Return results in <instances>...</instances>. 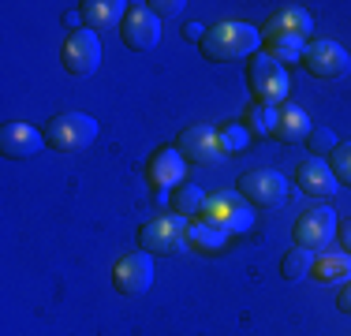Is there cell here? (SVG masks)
Segmentation results:
<instances>
[{
	"mask_svg": "<svg viewBox=\"0 0 351 336\" xmlns=\"http://www.w3.org/2000/svg\"><path fill=\"white\" fill-rule=\"evenodd\" d=\"M258 45H262V30H254L250 23H217L202 38V56L210 64H228L254 56Z\"/></svg>",
	"mask_w": 351,
	"mask_h": 336,
	"instance_id": "cell-1",
	"label": "cell"
},
{
	"mask_svg": "<svg viewBox=\"0 0 351 336\" xmlns=\"http://www.w3.org/2000/svg\"><path fill=\"white\" fill-rule=\"evenodd\" d=\"M187 235L198 243V247H210V250H217L224 239H228V232L217 228V224H210V221H202V224H195V228H187Z\"/></svg>",
	"mask_w": 351,
	"mask_h": 336,
	"instance_id": "cell-22",
	"label": "cell"
},
{
	"mask_svg": "<svg viewBox=\"0 0 351 336\" xmlns=\"http://www.w3.org/2000/svg\"><path fill=\"white\" fill-rule=\"evenodd\" d=\"M247 82H250V90H254L258 105H269V108L284 105L288 86H291L284 64H277L273 56H265V53H254V56H250V64H247Z\"/></svg>",
	"mask_w": 351,
	"mask_h": 336,
	"instance_id": "cell-4",
	"label": "cell"
},
{
	"mask_svg": "<svg viewBox=\"0 0 351 336\" xmlns=\"http://www.w3.org/2000/svg\"><path fill=\"white\" fill-rule=\"evenodd\" d=\"M303 41H265V49L262 53L265 56H273L277 64H284V60H295V56H303Z\"/></svg>",
	"mask_w": 351,
	"mask_h": 336,
	"instance_id": "cell-25",
	"label": "cell"
},
{
	"mask_svg": "<svg viewBox=\"0 0 351 336\" xmlns=\"http://www.w3.org/2000/svg\"><path fill=\"white\" fill-rule=\"evenodd\" d=\"M295 183H299V187H303L311 198H329V195H337V176H332V168L325 165L322 157H306V161H299Z\"/></svg>",
	"mask_w": 351,
	"mask_h": 336,
	"instance_id": "cell-14",
	"label": "cell"
},
{
	"mask_svg": "<svg viewBox=\"0 0 351 336\" xmlns=\"http://www.w3.org/2000/svg\"><path fill=\"white\" fill-rule=\"evenodd\" d=\"M112 284L120 296H142V291H149V284H154V258L146 250L123 254L112 265Z\"/></svg>",
	"mask_w": 351,
	"mask_h": 336,
	"instance_id": "cell-11",
	"label": "cell"
},
{
	"mask_svg": "<svg viewBox=\"0 0 351 336\" xmlns=\"http://www.w3.org/2000/svg\"><path fill=\"white\" fill-rule=\"evenodd\" d=\"M337 307L344 310V314H351V280L344 284V288H340V296H337Z\"/></svg>",
	"mask_w": 351,
	"mask_h": 336,
	"instance_id": "cell-28",
	"label": "cell"
},
{
	"mask_svg": "<svg viewBox=\"0 0 351 336\" xmlns=\"http://www.w3.org/2000/svg\"><path fill=\"white\" fill-rule=\"evenodd\" d=\"M303 67L314 75V79H340V75L351 67V56L348 49L340 45V41H311V45L303 49Z\"/></svg>",
	"mask_w": 351,
	"mask_h": 336,
	"instance_id": "cell-8",
	"label": "cell"
},
{
	"mask_svg": "<svg viewBox=\"0 0 351 336\" xmlns=\"http://www.w3.org/2000/svg\"><path fill=\"white\" fill-rule=\"evenodd\" d=\"M247 123H250V131H254V134H273V123H277V108L254 105V108L247 112Z\"/></svg>",
	"mask_w": 351,
	"mask_h": 336,
	"instance_id": "cell-24",
	"label": "cell"
},
{
	"mask_svg": "<svg viewBox=\"0 0 351 336\" xmlns=\"http://www.w3.org/2000/svg\"><path fill=\"white\" fill-rule=\"evenodd\" d=\"M311 265H314L311 250L291 247L288 254H284V262H280V273H284V280H299V276H306V273H311Z\"/></svg>",
	"mask_w": 351,
	"mask_h": 336,
	"instance_id": "cell-21",
	"label": "cell"
},
{
	"mask_svg": "<svg viewBox=\"0 0 351 336\" xmlns=\"http://www.w3.org/2000/svg\"><path fill=\"white\" fill-rule=\"evenodd\" d=\"M41 146H45V134H41L38 128H30V123H23V120L4 123V128H0V154H4L8 161L34 157Z\"/></svg>",
	"mask_w": 351,
	"mask_h": 336,
	"instance_id": "cell-13",
	"label": "cell"
},
{
	"mask_svg": "<svg viewBox=\"0 0 351 336\" xmlns=\"http://www.w3.org/2000/svg\"><path fill=\"white\" fill-rule=\"evenodd\" d=\"M149 180H154V187H172V183L183 180V161H180V149L165 146L154 154V161H149Z\"/></svg>",
	"mask_w": 351,
	"mask_h": 336,
	"instance_id": "cell-18",
	"label": "cell"
},
{
	"mask_svg": "<svg viewBox=\"0 0 351 336\" xmlns=\"http://www.w3.org/2000/svg\"><path fill=\"white\" fill-rule=\"evenodd\" d=\"M236 191L254 209H277L288 202V180H284L277 168H247L236 180Z\"/></svg>",
	"mask_w": 351,
	"mask_h": 336,
	"instance_id": "cell-3",
	"label": "cell"
},
{
	"mask_svg": "<svg viewBox=\"0 0 351 336\" xmlns=\"http://www.w3.org/2000/svg\"><path fill=\"white\" fill-rule=\"evenodd\" d=\"M60 64L68 75H75V79H90V75L101 67V41H97V34L94 30H71L68 38H64Z\"/></svg>",
	"mask_w": 351,
	"mask_h": 336,
	"instance_id": "cell-5",
	"label": "cell"
},
{
	"mask_svg": "<svg viewBox=\"0 0 351 336\" xmlns=\"http://www.w3.org/2000/svg\"><path fill=\"white\" fill-rule=\"evenodd\" d=\"M332 235H337V213L325 209V206L306 209V213L295 221V228H291V239H295V247H303V250L329 247Z\"/></svg>",
	"mask_w": 351,
	"mask_h": 336,
	"instance_id": "cell-9",
	"label": "cell"
},
{
	"mask_svg": "<svg viewBox=\"0 0 351 336\" xmlns=\"http://www.w3.org/2000/svg\"><path fill=\"white\" fill-rule=\"evenodd\" d=\"M176 149H180V157H187L195 165H221L224 161V139L213 128H206V123L183 128L180 139H176Z\"/></svg>",
	"mask_w": 351,
	"mask_h": 336,
	"instance_id": "cell-7",
	"label": "cell"
},
{
	"mask_svg": "<svg viewBox=\"0 0 351 336\" xmlns=\"http://www.w3.org/2000/svg\"><path fill=\"white\" fill-rule=\"evenodd\" d=\"M183 34H187L191 41H198V45H202V38H206V30H202V23H187V27H183Z\"/></svg>",
	"mask_w": 351,
	"mask_h": 336,
	"instance_id": "cell-29",
	"label": "cell"
},
{
	"mask_svg": "<svg viewBox=\"0 0 351 336\" xmlns=\"http://www.w3.org/2000/svg\"><path fill=\"white\" fill-rule=\"evenodd\" d=\"M202 221H210V224H217V228H224V232H239V228L250 224V209H243L232 195H217V198H210L202 206Z\"/></svg>",
	"mask_w": 351,
	"mask_h": 336,
	"instance_id": "cell-15",
	"label": "cell"
},
{
	"mask_svg": "<svg viewBox=\"0 0 351 336\" xmlns=\"http://www.w3.org/2000/svg\"><path fill=\"white\" fill-rule=\"evenodd\" d=\"M146 8L157 15V19H161V15H176V12H180V8H183V0H149Z\"/></svg>",
	"mask_w": 351,
	"mask_h": 336,
	"instance_id": "cell-27",
	"label": "cell"
},
{
	"mask_svg": "<svg viewBox=\"0 0 351 336\" xmlns=\"http://www.w3.org/2000/svg\"><path fill=\"white\" fill-rule=\"evenodd\" d=\"M332 161H329V168H332V176H337L344 187H351V142H340L337 149H332Z\"/></svg>",
	"mask_w": 351,
	"mask_h": 336,
	"instance_id": "cell-23",
	"label": "cell"
},
{
	"mask_svg": "<svg viewBox=\"0 0 351 336\" xmlns=\"http://www.w3.org/2000/svg\"><path fill=\"white\" fill-rule=\"evenodd\" d=\"M311 116L303 112L299 105H277V123H273V139L284 142V146H295V142H306V134H311Z\"/></svg>",
	"mask_w": 351,
	"mask_h": 336,
	"instance_id": "cell-16",
	"label": "cell"
},
{
	"mask_svg": "<svg viewBox=\"0 0 351 336\" xmlns=\"http://www.w3.org/2000/svg\"><path fill=\"white\" fill-rule=\"evenodd\" d=\"M340 243H344V247H348V254H351V221L340 224Z\"/></svg>",
	"mask_w": 351,
	"mask_h": 336,
	"instance_id": "cell-30",
	"label": "cell"
},
{
	"mask_svg": "<svg viewBox=\"0 0 351 336\" xmlns=\"http://www.w3.org/2000/svg\"><path fill=\"white\" fill-rule=\"evenodd\" d=\"M311 276L317 284H340L351 280V254H317L311 265Z\"/></svg>",
	"mask_w": 351,
	"mask_h": 336,
	"instance_id": "cell-19",
	"label": "cell"
},
{
	"mask_svg": "<svg viewBox=\"0 0 351 336\" xmlns=\"http://www.w3.org/2000/svg\"><path fill=\"white\" fill-rule=\"evenodd\" d=\"M79 15H82V23H86V30H108V27H116V23H123L128 4H123V0H82Z\"/></svg>",
	"mask_w": 351,
	"mask_h": 336,
	"instance_id": "cell-17",
	"label": "cell"
},
{
	"mask_svg": "<svg viewBox=\"0 0 351 336\" xmlns=\"http://www.w3.org/2000/svg\"><path fill=\"white\" fill-rule=\"evenodd\" d=\"M187 239V221L180 213H161V217H149L138 232V243L146 254H172V250L183 247Z\"/></svg>",
	"mask_w": 351,
	"mask_h": 336,
	"instance_id": "cell-6",
	"label": "cell"
},
{
	"mask_svg": "<svg viewBox=\"0 0 351 336\" xmlns=\"http://www.w3.org/2000/svg\"><path fill=\"white\" fill-rule=\"evenodd\" d=\"M120 34H123V45L135 49V53H146L161 41V19L149 12L146 4H128V15L120 23Z\"/></svg>",
	"mask_w": 351,
	"mask_h": 336,
	"instance_id": "cell-10",
	"label": "cell"
},
{
	"mask_svg": "<svg viewBox=\"0 0 351 336\" xmlns=\"http://www.w3.org/2000/svg\"><path fill=\"white\" fill-rule=\"evenodd\" d=\"M306 146H311L314 157H325V154H332L340 142H337V134H332L329 128H314L311 134H306Z\"/></svg>",
	"mask_w": 351,
	"mask_h": 336,
	"instance_id": "cell-26",
	"label": "cell"
},
{
	"mask_svg": "<svg viewBox=\"0 0 351 336\" xmlns=\"http://www.w3.org/2000/svg\"><path fill=\"white\" fill-rule=\"evenodd\" d=\"M311 30H314L311 12L291 4L269 15V23L262 27V41H303V38H311Z\"/></svg>",
	"mask_w": 351,
	"mask_h": 336,
	"instance_id": "cell-12",
	"label": "cell"
},
{
	"mask_svg": "<svg viewBox=\"0 0 351 336\" xmlns=\"http://www.w3.org/2000/svg\"><path fill=\"white\" fill-rule=\"evenodd\" d=\"M202 206H206V198H202V187H195V183H187V187H180L172 195V209L180 217H195V213H202Z\"/></svg>",
	"mask_w": 351,
	"mask_h": 336,
	"instance_id": "cell-20",
	"label": "cell"
},
{
	"mask_svg": "<svg viewBox=\"0 0 351 336\" xmlns=\"http://www.w3.org/2000/svg\"><path fill=\"white\" fill-rule=\"evenodd\" d=\"M41 134H45V146H53L56 154H82L97 139V120L86 112H56Z\"/></svg>",
	"mask_w": 351,
	"mask_h": 336,
	"instance_id": "cell-2",
	"label": "cell"
}]
</instances>
